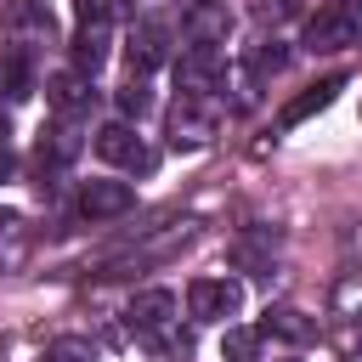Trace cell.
I'll return each mask as SVG.
<instances>
[{"label":"cell","instance_id":"12","mask_svg":"<svg viewBox=\"0 0 362 362\" xmlns=\"http://www.w3.org/2000/svg\"><path fill=\"white\" fill-rule=\"evenodd\" d=\"M260 334H266V339H283V345H305V339L317 334V322H311L305 311H294V305H272V311L260 317Z\"/></svg>","mask_w":362,"mask_h":362},{"label":"cell","instance_id":"2","mask_svg":"<svg viewBox=\"0 0 362 362\" xmlns=\"http://www.w3.org/2000/svg\"><path fill=\"white\" fill-rule=\"evenodd\" d=\"M130 334L136 339H153V345H175V294L170 288H141L124 311Z\"/></svg>","mask_w":362,"mask_h":362},{"label":"cell","instance_id":"14","mask_svg":"<svg viewBox=\"0 0 362 362\" xmlns=\"http://www.w3.org/2000/svg\"><path fill=\"white\" fill-rule=\"evenodd\" d=\"M226 34H232V17H226V6H192L187 11V40H198V45H226Z\"/></svg>","mask_w":362,"mask_h":362},{"label":"cell","instance_id":"9","mask_svg":"<svg viewBox=\"0 0 362 362\" xmlns=\"http://www.w3.org/2000/svg\"><path fill=\"white\" fill-rule=\"evenodd\" d=\"M45 96H51V107L62 113V119H79V113H90V102H96V90H90V74H51L45 79Z\"/></svg>","mask_w":362,"mask_h":362},{"label":"cell","instance_id":"21","mask_svg":"<svg viewBox=\"0 0 362 362\" xmlns=\"http://www.w3.org/2000/svg\"><path fill=\"white\" fill-rule=\"evenodd\" d=\"M119 11H124V0H74V17L90 23V28H107Z\"/></svg>","mask_w":362,"mask_h":362},{"label":"cell","instance_id":"6","mask_svg":"<svg viewBox=\"0 0 362 362\" xmlns=\"http://www.w3.org/2000/svg\"><path fill=\"white\" fill-rule=\"evenodd\" d=\"M215 107H209V96H181L175 107H170V141L175 147H209L215 141Z\"/></svg>","mask_w":362,"mask_h":362},{"label":"cell","instance_id":"24","mask_svg":"<svg viewBox=\"0 0 362 362\" xmlns=\"http://www.w3.org/2000/svg\"><path fill=\"white\" fill-rule=\"evenodd\" d=\"M6 170H11V153H6V141H0V181H6Z\"/></svg>","mask_w":362,"mask_h":362},{"label":"cell","instance_id":"10","mask_svg":"<svg viewBox=\"0 0 362 362\" xmlns=\"http://www.w3.org/2000/svg\"><path fill=\"white\" fill-rule=\"evenodd\" d=\"M339 90H345V74H328V79H317V85H305V90H300V96H294V102H288V107L277 113V124H283V130H294V124H305V119H311V113H322V107H328V102H334Z\"/></svg>","mask_w":362,"mask_h":362},{"label":"cell","instance_id":"25","mask_svg":"<svg viewBox=\"0 0 362 362\" xmlns=\"http://www.w3.org/2000/svg\"><path fill=\"white\" fill-rule=\"evenodd\" d=\"M334 6H339V11H356V6H362V0H334Z\"/></svg>","mask_w":362,"mask_h":362},{"label":"cell","instance_id":"26","mask_svg":"<svg viewBox=\"0 0 362 362\" xmlns=\"http://www.w3.org/2000/svg\"><path fill=\"white\" fill-rule=\"evenodd\" d=\"M0 141H6V119H0Z\"/></svg>","mask_w":362,"mask_h":362},{"label":"cell","instance_id":"4","mask_svg":"<svg viewBox=\"0 0 362 362\" xmlns=\"http://www.w3.org/2000/svg\"><path fill=\"white\" fill-rule=\"evenodd\" d=\"M187 311H192L198 322H232V317L243 311V283H238V277H192Z\"/></svg>","mask_w":362,"mask_h":362},{"label":"cell","instance_id":"11","mask_svg":"<svg viewBox=\"0 0 362 362\" xmlns=\"http://www.w3.org/2000/svg\"><path fill=\"white\" fill-rule=\"evenodd\" d=\"M328 311H334V322H339L351 339H362V272H345V277L334 283Z\"/></svg>","mask_w":362,"mask_h":362},{"label":"cell","instance_id":"28","mask_svg":"<svg viewBox=\"0 0 362 362\" xmlns=\"http://www.w3.org/2000/svg\"><path fill=\"white\" fill-rule=\"evenodd\" d=\"M351 362H362V351H356V356H351Z\"/></svg>","mask_w":362,"mask_h":362},{"label":"cell","instance_id":"18","mask_svg":"<svg viewBox=\"0 0 362 362\" xmlns=\"http://www.w3.org/2000/svg\"><path fill=\"white\" fill-rule=\"evenodd\" d=\"M102 62H107V28L79 23V34H74V68H79V74H96Z\"/></svg>","mask_w":362,"mask_h":362},{"label":"cell","instance_id":"3","mask_svg":"<svg viewBox=\"0 0 362 362\" xmlns=\"http://www.w3.org/2000/svg\"><path fill=\"white\" fill-rule=\"evenodd\" d=\"M170 45H175V23H170V17H141V23L130 28V45H124L130 74L147 79L153 68H164V62H170Z\"/></svg>","mask_w":362,"mask_h":362},{"label":"cell","instance_id":"27","mask_svg":"<svg viewBox=\"0 0 362 362\" xmlns=\"http://www.w3.org/2000/svg\"><path fill=\"white\" fill-rule=\"evenodd\" d=\"M356 249H362V232H356Z\"/></svg>","mask_w":362,"mask_h":362},{"label":"cell","instance_id":"7","mask_svg":"<svg viewBox=\"0 0 362 362\" xmlns=\"http://www.w3.org/2000/svg\"><path fill=\"white\" fill-rule=\"evenodd\" d=\"M130 204H136V187H130V181L96 175V181L79 187V215H85V221H113V215H124Z\"/></svg>","mask_w":362,"mask_h":362},{"label":"cell","instance_id":"22","mask_svg":"<svg viewBox=\"0 0 362 362\" xmlns=\"http://www.w3.org/2000/svg\"><path fill=\"white\" fill-rule=\"evenodd\" d=\"M147 107H153V90H147V85H141V79L130 74V85L119 90V113H124V119H141Z\"/></svg>","mask_w":362,"mask_h":362},{"label":"cell","instance_id":"29","mask_svg":"<svg viewBox=\"0 0 362 362\" xmlns=\"http://www.w3.org/2000/svg\"><path fill=\"white\" fill-rule=\"evenodd\" d=\"M45 362H51V356H45Z\"/></svg>","mask_w":362,"mask_h":362},{"label":"cell","instance_id":"15","mask_svg":"<svg viewBox=\"0 0 362 362\" xmlns=\"http://www.w3.org/2000/svg\"><path fill=\"white\" fill-rule=\"evenodd\" d=\"M0 90H6L11 102L34 96V57H28V45H17V51L0 57Z\"/></svg>","mask_w":362,"mask_h":362},{"label":"cell","instance_id":"23","mask_svg":"<svg viewBox=\"0 0 362 362\" xmlns=\"http://www.w3.org/2000/svg\"><path fill=\"white\" fill-rule=\"evenodd\" d=\"M249 6H255V17L283 23V17H300V6H305V0H249Z\"/></svg>","mask_w":362,"mask_h":362},{"label":"cell","instance_id":"16","mask_svg":"<svg viewBox=\"0 0 362 362\" xmlns=\"http://www.w3.org/2000/svg\"><path fill=\"white\" fill-rule=\"evenodd\" d=\"M23 255H28V221L0 204V272H17Z\"/></svg>","mask_w":362,"mask_h":362},{"label":"cell","instance_id":"5","mask_svg":"<svg viewBox=\"0 0 362 362\" xmlns=\"http://www.w3.org/2000/svg\"><path fill=\"white\" fill-rule=\"evenodd\" d=\"M96 153H102L107 164H119V170H136V175H147V170H153V147L141 141V130H136L130 119L102 124V130H96Z\"/></svg>","mask_w":362,"mask_h":362},{"label":"cell","instance_id":"20","mask_svg":"<svg viewBox=\"0 0 362 362\" xmlns=\"http://www.w3.org/2000/svg\"><path fill=\"white\" fill-rule=\"evenodd\" d=\"M45 356H51V362H96V345L79 339V334H62V339H51Z\"/></svg>","mask_w":362,"mask_h":362},{"label":"cell","instance_id":"1","mask_svg":"<svg viewBox=\"0 0 362 362\" xmlns=\"http://www.w3.org/2000/svg\"><path fill=\"white\" fill-rule=\"evenodd\" d=\"M221 85H226V51L187 40L181 57H175V90L181 96H215Z\"/></svg>","mask_w":362,"mask_h":362},{"label":"cell","instance_id":"8","mask_svg":"<svg viewBox=\"0 0 362 362\" xmlns=\"http://www.w3.org/2000/svg\"><path fill=\"white\" fill-rule=\"evenodd\" d=\"M356 34H362L356 11H339V6H328V11H317L305 23V45L311 51H345V45H356Z\"/></svg>","mask_w":362,"mask_h":362},{"label":"cell","instance_id":"17","mask_svg":"<svg viewBox=\"0 0 362 362\" xmlns=\"http://www.w3.org/2000/svg\"><path fill=\"white\" fill-rule=\"evenodd\" d=\"M40 164H68L74 153H79V130H74V119H57L51 130H40Z\"/></svg>","mask_w":362,"mask_h":362},{"label":"cell","instance_id":"19","mask_svg":"<svg viewBox=\"0 0 362 362\" xmlns=\"http://www.w3.org/2000/svg\"><path fill=\"white\" fill-rule=\"evenodd\" d=\"M255 345H260L255 328H226V339H221V362H255Z\"/></svg>","mask_w":362,"mask_h":362},{"label":"cell","instance_id":"13","mask_svg":"<svg viewBox=\"0 0 362 362\" xmlns=\"http://www.w3.org/2000/svg\"><path fill=\"white\" fill-rule=\"evenodd\" d=\"M11 34H17V45H40V40H51V11H45V0H17L11 6Z\"/></svg>","mask_w":362,"mask_h":362}]
</instances>
